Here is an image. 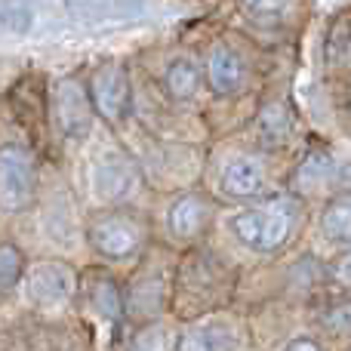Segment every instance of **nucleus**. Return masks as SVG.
<instances>
[{
	"label": "nucleus",
	"instance_id": "obj_1",
	"mask_svg": "<svg viewBox=\"0 0 351 351\" xmlns=\"http://www.w3.org/2000/svg\"><path fill=\"white\" fill-rule=\"evenodd\" d=\"M148 16L152 0H0V37H96Z\"/></svg>",
	"mask_w": 351,
	"mask_h": 351
},
{
	"label": "nucleus",
	"instance_id": "obj_2",
	"mask_svg": "<svg viewBox=\"0 0 351 351\" xmlns=\"http://www.w3.org/2000/svg\"><path fill=\"white\" fill-rule=\"evenodd\" d=\"M299 225V204L293 197H274L265 206L231 216V231L243 247L256 253H274L293 237Z\"/></svg>",
	"mask_w": 351,
	"mask_h": 351
},
{
	"label": "nucleus",
	"instance_id": "obj_3",
	"mask_svg": "<svg viewBox=\"0 0 351 351\" xmlns=\"http://www.w3.org/2000/svg\"><path fill=\"white\" fill-rule=\"evenodd\" d=\"M86 237L99 256H105L108 262H123L142 253V247L148 243V225L127 210H108L93 219Z\"/></svg>",
	"mask_w": 351,
	"mask_h": 351
},
{
	"label": "nucleus",
	"instance_id": "obj_4",
	"mask_svg": "<svg viewBox=\"0 0 351 351\" xmlns=\"http://www.w3.org/2000/svg\"><path fill=\"white\" fill-rule=\"evenodd\" d=\"M37 191V164L34 154L19 142L0 145V210L22 213L31 206Z\"/></svg>",
	"mask_w": 351,
	"mask_h": 351
},
{
	"label": "nucleus",
	"instance_id": "obj_5",
	"mask_svg": "<svg viewBox=\"0 0 351 351\" xmlns=\"http://www.w3.org/2000/svg\"><path fill=\"white\" fill-rule=\"evenodd\" d=\"M90 99L96 105V114L108 123H121L133 105V86L123 62H105L90 77Z\"/></svg>",
	"mask_w": 351,
	"mask_h": 351
},
{
	"label": "nucleus",
	"instance_id": "obj_6",
	"mask_svg": "<svg viewBox=\"0 0 351 351\" xmlns=\"http://www.w3.org/2000/svg\"><path fill=\"white\" fill-rule=\"evenodd\" d=\"M77 271L65 262H37L25 274V293L37 308H62L77 296Z\"/></svg>",
	"mask_w": 351,
	"mask_h": 351
},
{
	"label": "nucleus",
	"instance_id": "obj_7",
	"mask_svg": "<svg viewBox=\"0 0 351 351\" xmlns=\"http://www.w3.org/2000/svg\"><path fill=\"white\" fill-rule=\"evenodd\" d=\"M53 111L59 133L65 139H84L93 130V121H96V105L90 99V86H84L74 77L59 80L53 96Z\"/></svg>",
	"mask_w": 351,
	"mask_h": 351
},
{
	"label": "nucleus",
	"instance_id": "obj_8",
	"mask_svg": "<svg viewBox=\"0 0 351 351\" xmlns=\"http://www.w3.org/2000/svg\"><path fill=\"white\" fill-rule=\"evenodd\" d=\"M90 179H93V191H96V197L102 200V204H121V200H127L130 194L136 191V185H139L133 160L121 152L99 154L90 170Z\"/></svg>",
	"mask_w": 351,
	"mask_h": 351
},
{
	"label": "nucleus",
	"instance_id": "obj_9",
	"mask_svg": "<svg viewBox=\"0 0 351 351\" xmlns=\"http://www.w3.org/2000/svg\"><path fill=\"white\" fill-rule=\"evenodd\" d=\"M247 59L231 43H213L210 53H206V86L216 96H234L247 86Z\"/></svg>",
	"mask_w": 351,
	"mask_h": 351
},
{
	"label": "nucleus",
	"instance_id": "obj_10",
	"mask_svg": "<svg viewBox=\"0 0 351 351\" xmlns=\"http://www.w3.org/2000/svg\"><path fill=\"white\" fill-rule=\"evenodd\" d=\"M268 170L259 158L253 154H237V158L225 160L222 173H219V188H222L228 197H256V194L265 188Z\"/></svg>",
	"mask_w": 351,
	"mask_h": 351
},
{
	"label": "nucleus",
	"instance_id": "obj_11",
	"mask_svg": "<svg viewBox=\"0 0 351 351\" xmlns=\"http://www.w3.org/2000/svg\"><path fill=\"white\" fill-rule=\"evenodd\" d=\"M210 219H213L210 200L200 197V194H182V197L170 206L167 222H170V231L176 237H182V241H194V237H200L206 231Z\"/></svg>",
	"mask_w": 351,
	"mask_h": 351
},
{
	"label": "nucleus",
	"instance_id": "obj_12",
	"mask_svg": "<svg viewBox=\"0 0 351 351\" xmlns=\"http://www.w3.org/2000/svg\"><path fill=\"white\" fill-rule=\"evenodd\" d=\"M293 136V117L284 102H268L256 117V139L265 148L287 145Z\"/></svg>",
	"mask_w": 351,
	"mask_h": 351
},
{
	"label": "nucleus",
	"instance_id": "obj_13",
	"mask_svg": "<svg viewBox=\"0 0 351 351\" xmlns=\"http://www.w3.org/2000/svg\"><path fill=\"white\" fill-rule=\"evenodd\" d=\"M86 302L90 308L96 311L99 317L105 321H121L123 317V296H121V287L108 278V274H96L86 287Z\"/></svg>",
	"mask_w": 351,
	"mask_h": 351
},
{
	"label": "nucleus",
	"instance_id": "obj_14",
	"mask_svg": "<svg viewBox=\"0 0 351 351\" xmlns=\"http://www.w3.org/2000/svg\"><path fill=\"white\" fill-rule=\"evenodd\" d=\"M237 346V336H231L228 324L222 321H210V324H200V327L185 330L176 348H191V351H206V348H234Z\"/></svg>",
	"mask_w": 351,
	"mask_h": 351
},
{
	"label": "nucleus",
	"instance_id": "obj_15",
	"mask_svg": "<svg viewBox=\"0 0 351 351\" xmlns=\"http://www.w3.org/2000/svg\"><path fill=\"white\" fill-rule=\"evenodd\" d=\"M164 90L176 102H188L200 90V71L191 59H173L164 71Z\"/></svg>",
	"mask_w": 351,
	"mask_h": 351
},
{
	"label": "nucleus",
	"instance_id": "obj_16",
	"mask_svg": "<svg viewBox=\"0 0 351 351\" xmlns=\"http://www.w3.org/2000/svg\"><path fill=\"white\" fill-rule=\"evenodd\" d=\"M321 231L333 243H351V200H333L321 213Z\"/></svg>",
	"mask_w": 351,
	"mask_h": 351
},
{
	"label": "nucleus",
	"instance_id": "obj_17",
	"mask_svg": "<svg viewBox=\"0 0 351 351\" xmlns=\"http://www.w3.org/2000/svg\"><path fill=\"white\" fill-rule=\"evenodd\" d=\"M22 271H25V259L19 253V247L0 243V293H10L22 280Z\"/></svg>",
	"mask_w": 351,
	"mask_h": 351
},
{
	"label": "nucleus",
	"instance_id": "obj_18",
	"mask_svg": "<svg viewBox=\"0 0 351 351\" xmlns=\"http://www.w3.org/2000/svg\"><path fill=\"white\" fill-rule=\"evenodd\" d=\"M290 3L293 0H243V6H247L253 16H278V12H284Z\"/></svg>",
	"mask_w": 351,
	"mask_h": 351
},
{
	"label": "nucleus",
	"instance_id": "obj_19",
	"mask_svg": "<svg viewBox=\"0 0 351 351\" xmlns=\"http://www.w3.org/2000/svg\"><path fill=\"white\" fill-rule=\"evenodd\" d=\"M327 324L330 327H336V330H342V333H348L351 330V302L336 305V308L327 315Z\"/></svg>",
	"mask_w": 351,
	"mask_h": 351
},
{
	"label": "nucleus",
	"instance_id": "obj_20",
	"mask_svg": "<svg viewBox=\"0 0 351 351\" xmlns=\"http://www.w3.org/2000/svg\"><path fill=\"white\" fill-rule=\"evenodd\" d=\"M333 274H336V280H339L342 287H351V250H348L346 256H339V262H336Z\"/></svg>",
	"mask_w": 351,
	"mask_h": 351
},
{
	"label": "nucleus",
	"instance_id": "obj_21",
	"mask_svg": "<svg viewBox=\"0 0 351 351\" xmlns=\"http://www.w3.org/2000/svg\"><path fill=\"white\" fill-rule=\"evenodd\" d=\"M287 348H321V342H315V339H293V342H287Z\"/></svg>",
	"mask_w": 351,
	"mask_h": 351
}]
</instances>
